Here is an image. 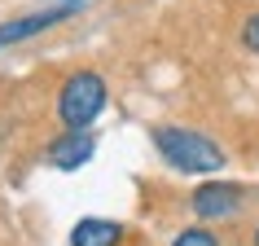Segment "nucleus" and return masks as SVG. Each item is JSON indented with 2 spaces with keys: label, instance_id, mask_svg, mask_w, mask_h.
<instances>
[{
  "label": "nucleus",
  "instance_id": "0eeeda50",
  "mask_svg": "<svg viewBox=\"0 0 259 246\" xmlns=\"http://www.w3.org/2000/svg\"><path fill=\"white\" fill-rule=\"evenodd\" d=\"M171 246H224V242H220V233L211 224H189V229H180L171 237Z\"/></svg>",
  "mask_w": 259,
  "mask_h": 246
},
{
  "label": "nucleus",
  "instance_id": "f257e3e1",
  "mask_svg": "<svg viewBox=\"0 0 259 246\" xmlns=\"http://www.w3.org/2000/svg\"><path fill=\"white\" fill-rule=\"evenodd\" d=\"M150 141L158 150V158L171 172H185V176H215L229 163V154L220 150L206 132H193V128H180V123H154Z\"/></svg>",
  "mask_w": 259,
  "mask_h": 246
},
{
  "label": "nucleus",
  "instance_id": "f03ea898",
  "mask_svg": "<svg viewBox=\"0 0 259 246\" xmlns=\"http://www.w3.org/2000/svg\"><path fill=\"white\" fill-rule=\"evenodd\" d=\"M110 106V84L101 70H70L66 79L57 84V101H53V114L66 132H93V123L106 114Z\"/></svg>",
  "mask_w": 259,
  "mask_h": 246
},
{
  "label": "nucleus",
  "instance_id": "6e6552de",
  "mask_svg": "<svg viewBox=\"0 0 259 246\" xmlns=\"http://www.w3.org/2000/svg\"><path fill=\"white\" fill-rule=\"evenodd\" d=\"M242 49L246 53H259V9L242 22Z\"/></svg>",
  "mask_w": 259,
  "mask_h": 246
},
{
  "label": "nucleus",
  "instance_id": "20e7f679",
  "mask_svg": "<svg viewBox=\"0 0 259 246\" xmlns=\"http://www.w3.org/2000/svg\"><path fill=\"white\" fill-rule=\"evenodd\" d=\"M246 202H250V189L246 185H233V180H206V185H198L189 193V211L198 216V224L233 220Z\"/></svg>",
  "mask_w": 259,
  "mask_h": 246
},
{
  "label": "nucleus",
  "instance_id": "39448f33",
  "mask_svg": "<svg viewBox=\"0 0 259 246\" xmlns=\"http://www.w3.org/2000/svg\"><path fill=\"white\" fill-rule=\"evenodd\" d=\"M93 154H97L93 132H66V128H62V132L44 145V158H49V167H57V172H79Z\"/></svg>",
  "mask_w": 259,
  "mask_h": 246
},
{
  "label": "nucleus",
  "instance_id": "1a4fd4ad",
  "mask_svg": "<svg viewBox=\"0 0 259 246\" xmlns=\"http://www.w3.org/2000/svg\"><path fill=\"white\" fill-rule=\"evenodd\" d=\"M250 246H259V224H255V237H250Z\"/></svg>",
  "mask_w": 259,
  "mask_h": 246
},
{
  "label": "nucleus",
  "instance_id": "7ed1b4c3",
  "mask_svg": "<svg viewBox=\"0 0 259 246\" xmlns=\"http://www.w3.org/2000/svg\"><path fill=\"white\" fill-rule=\"evenodd\" d=\"M88 5H93V0H53V5H44V9H31V14L9 18V22H0V49H14V44L35 40V35H44V31L70 22L75 14H83Z\"/></svg>",
  "mask_w": 259,
  "mask_h": 246
},
{
  "label": "nucleus",
  "instance_id": "423d86ee",
  "mask_svg": "<svg viewBox=\"0 0 259 246\" xmlns=\"http://www.w3.org/2000/svg\"><path fill=\"white\" fill-rule=\"evenodd\" d=\"M123 242V224L119 220H101V216H83L70 229V246H119Z\"/></svg>",
  "mask_w": 259,
  "mask_h": 246
}]
</instances>
